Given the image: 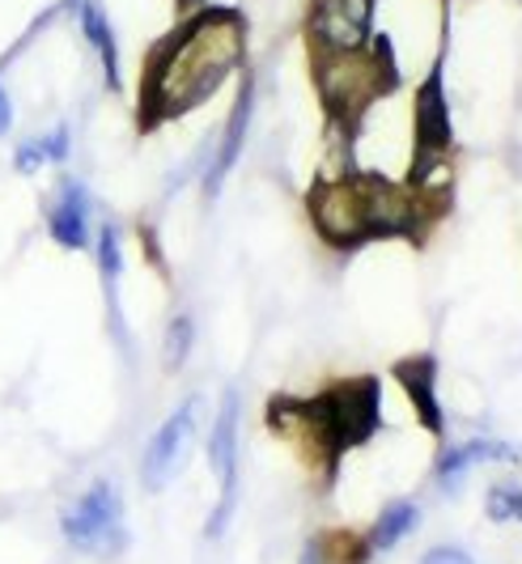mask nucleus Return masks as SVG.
Returning a JSON list of instances; mask_svg holds the SVG:
<instances>
[{"mask_svg": "<svg viewBox=\"0 0 522 564\" xmlns=\"http://www.w3.org/2000/svg\"><path fill=\"white\" fill-rule=\"evenodd\" d=\"M9 128H13V102H9V94L0 85V137H9Z\"/></svg>", "mask_w": 522, "mask_h": 564, "instance_id": "nucleus-23", "label": "nucleus"}, {"mask_svg": "<svg viewBox=\"0 0 522 564\" xmlns=\"http://www.w3.org/2000/svg\"><path fill=\"white\" fill-rule=\"evenodd\" d=\"M47 166V153H43V141L34 137V141H22L13 149V170L18 174H39V170Z\"/></svg>", "mask_w": 522, "mask_h": 564, "instance_id": "nucleus-21", "label": "nucleus"}, {"mask_svg": "<svg viewBox=\"0 0 522 564\" xmlns=\"http://www.w3.org/2000/svg\"><path fill=\"white\" fill-rule=\"evenodd\" d=\"M421 564H476V561L467 556L464 547H455V543H442V547H429V552L421 556Z\"/></svg>", "mask_w": 522, "mask_h": 564, "instance_id": "nucleus-22", "label": "nucleus"}, {"mask_svg": "<svg viewBox=\"0 0 522 564\" xmlns=\"http://www.w3.org/2000/svg\"><path fill=\"white\" fill-rule=\"evenodd\" d=\"M361 199H366V229L370 242L378 238H407L421 242L429 229L437 226L434 217L416 204V196L404 187V178H387L378 170H361Z\"/></svg>", "mask_w": 522, "mask_h": 564, "instance_id": "nucleus-5", "label": "nucleus"}, {"mask_svg": "<svg viewBox=\"0 0 522 564\" xmlns=\"http://www.w3.org/2000/svg\"><path fill=\"white\" fill-rule=\"evenodd\" d=\"M416 527H421V506H416V501H391V506L374 518L366 543H370V552H391V547H400Z\"/></svg>", "mask_w": 522, "mask_h": 564, "instance_id": "nucleus-16", "label": "nucleus"}, {"mask_svg": "<svg viewBox=\"0 0 522 564\" xmlns=\"http://www.w3.org/2000/svg\"><path fill=\"white\" fill-rule=\"evenodd\" d=\"M306 217L331 251H361L370 242L366 229V199H361V170L340 178H319L306 192Z\"/></svg>", "mask_w": 522, "mask_h": 564, "instance_id": "nucleus-4", "label": "nucleus"}, {"mask_svg": "<svg viewBox=\"0 0 522 564\" xmlns=\"http://www.w3.org/2000/svg\"><path fill=\"white\" fill-rule=\"evenodd\" d=\"M247 59V18L226 4H200L149 52L137 98V123L153 132L204 107Z\"/></svg>", "mask_w": 522, "mask_h": 564, "instance_id": "nucleus-1", "label": "nucleus"}, {"mask_svg": "<svg viewBox=\"0 0 522 564\" xmlns=\"http://www.w3.org/2000/svg\"><path fill=\"white\" fill-rule=\"evenodd\" d=\"M366 556H370L366 539H352L345 531H319L302 543L297 564H366Z\"/></svg>", "mask_w": 522, "mask_h": 564, "instance_id": "nucleus-15", "label": "nucleus"}, {"mask_svg": "<svg viewBox=\"0 0 522 564\" xmlns=\"http://www.w3.org/2000/svg\"><path fill=\"white\" fill-rule=\"evenodd\" d=\"M77 9V22H81V34L86 43L94 47V56L102 64V77H107V89H119V43H116V30L107 22V9L98 0H73Z\"/></svg>", "mask_w": 522, "mask_h": 564, "instance_id": "nucleus-14", "label": "nucleus"}, {"mask_svg": "<svg viewBox=\"0 0 522 564\" xmlns=\"http://www.w3.org/2000/svg\"><path fill=\"white\" fill-rule=\"evenodd\" d=\"M43 141V153H47V162H56L64 166L68 158H73V132H68V123H56L47 137H39Z\"/></svg>", "mask_w": 522, "mask_h": 564, "instance_id": "nucleus-20", "label": "nucleus"}, {"mask_svg": "<svg viewBox=\"0 0 522 564\" xmlns=\"http://www.w3.org/2000/svg\"><path fill=\"white\" fill-rule=\"evenodd\" d=\"M412 153H455L450 111H446V94H442V64L416 89V102H412Z\"/></svg>", "mask_w": 522, "mask_h": 564, "instance_id": "nucleus-11", "label": "nucleus"}, {"mask_svg": "<svg viewBox=\"0 0 522 564\" xmlns=\"http://www.w3.org/2000/svg\"><path fill=\"white\" fill-rule=\"evenodd\" d=\"M467 471H471V463H467V454H464V442H459V446H446V451L437 454V463H434L437 488L459 492V484H464Z\"/></svg>", "mask_w": 522, "mask_h": 564, "instance_id": "nucleus-19", "label": "nucleus"}, {"mask_svg": "<svg viewBox=\"0 0 522 564\" xmlns=\"http://www.w3.org/2000/svg\"><path fill=\"white\" fill-rule=\"evenodd\" d=\"M47 234L64 251H86L94 242V199L81 178H59L56 199L47 208Z\"/></svg>", "mask_w": 522, "mask_h": 564, "instance_id": "nucleus-10", "label": "nucleus"}, {"mask_svg": "<svg viewBox=\"0 0 522 564\" xmlns=\"http://www.w3.org/2000/svg\"><path fill=\"white\" fill-rule=\"evenodd\" d=\"M238 424H242V395L226 391L221 408H217V421H213V433H208V467L221 480V501H217V509L204 522V535L208 539L226 535L233 506H238Z\"/></svg>", "mask_w": 522, "mask_h": 564, "instance_id": "nucleus-7", "label": "nucleus"}, {"mask_svg": "<svg viewBox=\"0 0 522 564\" xmlns=\"http://www.w3.org/2000/svg\"><path fill=\"white\" fill-rule=\"evenodd\" d=\"M311 56H348L374 43V0H311L306 9Z\"/></svg>", "mask_w": 522, "mask_h": 564, "instance_id": "nucleus-6", "label": "nucleus"}, {"mask_svg": "<svg viewBox=\"0 0 522 564\" xmlns=\"http://www.w3.org/2000/svg\"><path fill=\"white\" fill-rule=\"evenodd\" d=\"M192 348H196V318L183 311L166 323V336H162V369L178 373V369L192 361Z\"/></svg>", "mask_w": 522, "mask_h": 564, "instance_id": "nucleus-17", "label": "nucleus"}, {"mask_svg": "<svg viewBox=\"0 0 522 564\" xmlns=\"http://www.w3.org/2000/svg\"><path fill=\"white\" fill-rule=\"evenodd\" d=\"M94 254H98V276H102V289H107V311H111V332L116 339L128 348V332H123V311H119V276H123V234H119L116 221H102L98 226V242H94Z\"/></svg>", "mask_w": 522, "mask_h": 564, "instance_id": "nucleus-13", "label": "nucleus"}, {"mask_svg": "<svg viewBox=\"0 0 522 564\" xmlns=\"http://www.w3.org/2000/svg\"><path fill=\"white\" fill-rule=\"evenodd\" d=\"M395 378L404 387L407 403L416 408L421 424L429 433H446V416H442V403H437V361L434 357H412V361H395Z\"/></svg>", "mask_w": 522, "mask_h": 564, "instance_id": "nucleus-12", "label": "nucleus"}, {"mask_svg": "<svg viewBox=\"0 0 522 564\" xmlns=\"http://www.w3.org/2000/svg\"><path fill=\"white\" fill-rule=\"evenodd\" d=\"M59 535L81 556H119L128 547V522H123V497L116 480H94L59 513Z\"/></svg>", "mask_w": 522, "mask_h": 564, "instance_id": "nucleus-3", "label": "nucleus"}, {"mask_svg": "<svg viewBox=\"0 0 522 564\" xmlns=\"http://www.w3.org/2000/svg\"><path fill=\"white\" fill-rule=\"evenodd\" d=\"M251 115H255V77H242L238 94H233L230 119H226V132H221V141L213 144L208 166H204V174H200V187H204V196L208 199L221 196V187H226L230 170L238 166L242 144H247V132H251Z\"/></svg>", "mask_w": 522, "mask_h": 564, "instance_id": "nucleus-9", "label": "nucleus"}, {"mask_svg": "<svg viewBox=\"0 0 522 564\" xmlns=\"http://www.w3.org/2000/svg\"><path fill=\"white\" fill-rule=\"evenodd\" d=\"M311 73H315V89L331 132H345L352 141L374 98H382L400 82L387 39H374L366 52H348V56H311Z\"/></svg>", "mask_w": 522, "mask_h": 564, "instance_id": "nucleus-2", "label": "nucleus"}, {"mask_svg": "<svg viewBox=\"0 0 522 564\" xmlns=\"http://www.w3.org/2000/svg\"><path fill=\"white\" fill-rule=\"evenodd\" d=\"M196 412H200V395H187L162 421V429L149 437L145 458H141V484L149 492H162L183 471V458H187L192 437H196Z\"/></svg>", "mask_w": 522, "mask_h": 564, "instance_id": "nucleus-8", "label": "nucleus"}, {"mask_svg": "<svg viewBox=\"0 0 522 564\" xmlns=\"http://www.w3.org/2000/svg\"><path fill=\"white\" fill-rule=\"evenodd\" d=\"M489 522H522V488L519 484H497L485 497Z\"/></svg>", "mask_w": 522, "mask_h": 564, "instance_id": "nucleus-18", "label": "nucleus"}]
</instances>
